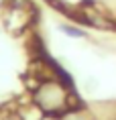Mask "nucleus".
<instances>
[{"label":"nucleus","mask_w":116,"mask_h":120,"mask_svg":"<svg viewBox=\"0 0 116 120\" xmlns=\"http://www.w3.org/2000/svg\"><path fill=\"white\" fill-rule=\"evenodd\" d=\"M31 100L49 116H57L69 108L79 106L75 102V90H69L57 77H43L31 90Z\"/></svg>","instance_id":"nucleus-1"},{"label":"nucleus","mask_w":116,"mask_h":120,"mask_svg":"<svg viewBox=\"0 0 116 120\" xmlns=\"http://www.w3.org/2000/svg\"><path fill=\"white\" fill-rule=\"evenodd\" d=\"M14 114H16V118H19V120H43L47 116V114L43 112L33 100L29 102V104H25V106L14 108Z\"/></svg>","instance_id":"nucleus-2"},{"label":"nucleus","mask_w":116,"mask_h":120,"mask_svg":"<svg viewBox=\"0 0 116 120\" xmlns=\"http://www.w3.org/2000/svg\"><path fill=\"white\" fill-rule=\"evenodd\" d=\"M57 31L67 39H73V41H84L88 39V31L84 26L75 25V22H59L57 25Z\"/></svg>","instance_id":"nucleus-3"},{"label":"nucleus","mask_w":116,"mask_h":120,"mask_svg":"<svg viewBox=\"0 0 116 120\" xmlns=\"http://www.w3.org/2000/svg\"><path fill=\"white\" fill-rule=\"evenodd\" d=\"M43 120H92L90 118V114H88V110L86 108H69V110H65L63 114H57V116H49L47 114Z\"/></svg>","instance_id":"nucleus-4"},{"label":"nucleus","mask_w":116,"mask_h":120,"mask_svg":"<svg viewBox=\"0 0 116 120\" xmlns=\"http://www.w3.org/2000/svg\"><path fill=\"white\" fill-rule=\"evenodd\" d=\"M0 120H19V118H16V114H14V110H12L10 114H4V116H2Z\"/></svg>","instance_id":"nucleus-5"},{"label":"nucleus","mask_w":116,"mask_h":120,"mask_svg":"<svg viewBox=\"0 0 116 120\" xmlns=\"http://www.w3.org/2000/svg\"><path fill=\"white\" fill-rule=\"evenodd\" d=\"M6 4H8V0H0V8H4Z\"/></svg>","instance_id":"nucleus-6"}]
</instances>
